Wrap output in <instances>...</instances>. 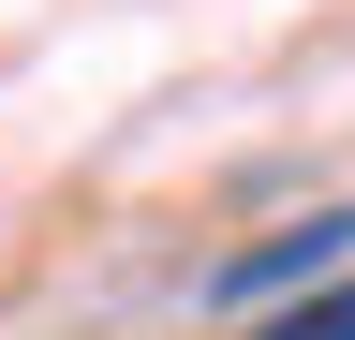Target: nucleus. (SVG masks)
<instances>
[{
  "instance_id": "f257e3e1",
  "label": "nucleus",
  "mask_w": 355,
  "mask_h": 340,
  "mask_svg": "<svg viewBox=\"0 0 355 340\" xmlns=\"http://www.w3.org/2000/svg\"><path fill=\"white\" fill-rule=\"evenodd\" d=\"M326 281H355V207H326V222H296V237H266V251H237V267H207V296L222 311H266V296H326Z\"/></svg>"
},
{
  "instance_id": "f03ea898",
  "label": "nucleus",
  "mask_w": 355,
  "mask_h": 340,
  "mask_svg": "<svg viewBox=\"0 0 355 340\" xmlns=\"http://www.w3.org/2000/svg\"><path fill=\"white\" fill-rule=\"evenodd\" d=\"M252 340H355V281H326V296H296V311H266Z\"/></svg>"
}]
</instances>
